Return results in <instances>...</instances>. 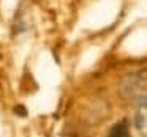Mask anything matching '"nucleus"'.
<instances>
[{"instance_id":"f257e3e1","label":"nucleus","mask_w":147,"mask_h":137,"mask_svg":"<svg viewBox=\"0 0 147 137\" xmlns=\"http://www.w3.org/2000/svg\"><path fill=\"white\" fill-rule=\"evenodd\" d=\"M134 124L142 137H147V92L136 96L134 101Z\"/></svg>"},{"instance_id":"f03ea898","label":"nucleus","mask_w":147,"mask_h":137,"mask_svg":"<svg viewBox=\"0 0 147 137\" xmlns=\"http://www.w3.org/2000/svg\"><path fill=\"white\" fill-rule=\"evenodd\" d=\"M106 137H131L130 136V123L128 120H120L109 129Z\"/></svg>"}]
</instances>
